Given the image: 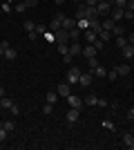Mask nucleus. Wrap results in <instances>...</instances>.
Wrapping results in <instances>:
<instances>
[{"label":"nucleus","instance_id":"obj_32","mask_svg":"<svg viewBox=\"0 0 134 150\" xmlns=\"http://www.w3.org/2000/svg\"><path fill=\"white\" fill-rule=\"evenodd\" d=\"M11 105H13V101H9L7 96H2V99H0V108H7V110H9Z\"/></svg>","mask_w":134,"mask_h":150},{"label":"nucleus","instance_id":"obj_49","mask_svg":"<svg viewBox=\"0 0 134 150\" xmlns=\"http://www.w3.org/2000/svg\"><path fill=\"white\" fill-rule=\"evenodd\" d=\"M128 43H130V45H134V34H130V38H128Z\"/></svg>","mask_w":134,"mask_h":150},{"label":"nucleus","instance_id":"obj_4","mask_svg":"<svg viewBox=\"0 0 134 150\" xmlns=\"http://www.w3.org/2000/svg\"><path fill=\"white\" fill-rule=\"evenodd\" d=\"M78 117H81V108H69V110H67V114H65L67 123H76Z\"/></svg>","mask_w":134,"mask_h":150},{"label":"nucleus","instance_id":"obj_18","mask_svg":"<svg viewBox=\"0 0 134 150\" xmlns=\"http://www.w3.org/2000/svg\"><path fill=\"white\" fill-rule=\"evenodd\" d=\"M101 25H103V29H109V31H112V27H114L116 23H114L112 18H109V16H105V18L101 20Z\"/></svg>","mask_w":134,"mask_h":150},{"label":"nucleus","instance_id":"obj_26","mask_svg":"<svg viewBox=\"0 0 134 150\" xmlns=\"http://www.w3.org/2000/svg\"><path fill=\"white\" fill-rule=\"evenodd\" d=\"M22 27H25L27 34H32V31L36 29V23H32V20H25V23H22Z\"/></svg>","mask_w":134,"mask_h":150},{"label":"nucleus","instance_id":"obj_33","mask_svg":"<svg viewBox=\"0 0 134 150\" xmlns=\"http://www.w3.org/2000/svg\"><path fill=\"white\" fill-rule=\"evenodd\" d=\"M13 9H16L18 13H25V11H27V5H25V2H16V5H13Z\"/></svg>","mask_w":134,"mask_h":150},{"label":"nucleus","instance_id":"obj_43","mask_svg":"<svg viewBox=\"0 0 134 150\" xmlns=\"http://www.w3.org/2000/svg\"><path fill=\"white\" fill-rule=\"evenodd\" d=\"M38 2H40V0H25V5H27V7H36Z\"/></svg>","mask_w":134,"mask_h":150},{"label":"nucleus","instance_id":"obj_36","mask_svg":"<svg viewBox=\"0 0 134 150\" xmlns=\"http://www.w3.org/2000/svg\"><path fill=\"white\" fill-rule=\"evenodd\" d=\"M107 79H109V81H116V79H119V72H116V67L112 69V72H107Z\"/></svg>","mask_w":134,"mask_h":150},{"label":"nucleus","instance_id":"obj_41","mask_svg":"<svg viewBox=\"0 0 134 150\" xmlns=\"http://www.w3.org/2000/svg\"><path fill=\"white\" fill-rule=\"evenodd\" d=\"M72 58H74V56H72L69 52H67V54H63V61H65V63H67V65H69V63H72Z\"/></svg>","mask_w":134,"mask_h":150},{"label":"nucleus","instance_id":"obj_25","mask_svg":"<svg viewBox=\"0 0 134 150\" xmlns=\"http://www.w3.org/2000/svg\"><path fill=\"white\" fill-rule=\"evenodd\" d=\"M112 36H125V31H123V27L119 25V23L112 27Z\"/></svg>","mask_w":134,"mask_h":150},{"label":"nucleus","instance_id":"obj_30","mask_svg":"<svg viewBox=\"0 0 134 150\" xmlns=\"http://www.w3.org/2000/svg\"><path fill=\"white\" fill-rule=\"evenodd\" d=\"M11 5H13V0H7V2H2V5H0V9H2L5 13H9V11H11Z\"/></svg>","mask_w":134,"mask_h":150},{"label":"nucleus","instance_id":"obj_52","mask_svg":"<svg viewBox=\"0 0 134 150\" xmlns=\"http://www.w3.org/2000/svg\"><path fill=\"white\" fill-rule=\"evenodd\" d=\"M2 96H5V90H2V85H0V99H2Z\"/></svg>","mask_w":134,"mask_h":150},{"label":"nucleus","instance_id":"obj_5","mask_svg":"<svg viewBox=\"0 0 134 150\" xmlns=\"http://www.w3.org/2000/svg\"><path fill=\"white\" fill-rule=\"evenodd\" d=\"M109 18L114 20V23H121V18H125V9H121V7H112Z\"/></svg>","mask_w":134,"mask_h":150},{"label":"nucleus","instance_id":"obj_20","mask_svg":"<svg viewBox=\"0 0 134 150\" xmlns=\"http://www.w3.org/2000/svg\"><path fill=\"white\" fill-rule=\"evenodd\" d=\"M92 74H94V76H101V79H105V76H107V69L103 67V65H98L96 69H92Z\"/></svg>","mask_w":134,"mask_h":150},{"label":"nucleus","instance_id":"obj_24","mask_svg":"<svg viewBox=\"0 0 134 150\" xmlns=\"http://www.w3.org/2000/svg\"><path fill=\"white\" fill-rule=\"evenodd\" d=\"M98 65H101V63H98V58H96V56L87 58V67H89V72H92V69H96Z\"/></svg>","mask_w":134,"mask_h":150},{"label":"nucleus","instance_id":"obj_27","mask_svg":"<svg viewBox=\"0 0 134 150\" xmlns=\"http://www.w3.org/2000/svg\"><path fill=\"white\" fill-rule=\"evenodd\" d=\"M0 125H2V128H5V130L9 132V134H11V132L16 130V123H13V121H5V123H0Z\"/></svg>","mask_w":134,"mask_h":150},{"label":"nucleus","instance_id":"obj_14","mask_svg":"<svg viewBox=\"0 0 134 150\" xmlns=\"http://www.w3.org/2000/svg\"><path fill=\"white\" fill-rule=\"evenodd\" d=\"M74 27H76V18H67V16H65L63 18V29H74Z\"/></svg>","mask_w":134,"mask_h":150},{"label":"nucleus","instance_id":"obj_19","mask_svg":"<svg viewBox=\"0 0 134 150\" xmlns=\"http://www.w3.org/2000/svg\"><path fill=\"white\" fill-rule=\"evenodd\" d=\"M45 99H47V103H51V105H54V103H56V101H58V92H56V90H49Z\"/></svg>","mask_w":134,"mask_h":150},{"label":"nucleus","instance_id":"obj_15","mask_svg":"<svg viewBox=\"0 0 134 150\" xmlns=\"http://www.w3.org/2000/svg\"><path fill=\"white\" fill-rule=\"evenodd\" d=\"M123 144L134 150V134H132V132H125V134H123Z\"/></svg>","mask_w":134,"mask_h":150},{"label":"nucleus","instance_id":"obj_8","mask_svg":"<svg viewBox=\"0 0 134 150\" xmlns=\"http://www.w3.org/2000/svg\"><path fill=\"white\" fill-rule=\"evenodd\" d=\"M54 34H56V43H67V38H69V31L63 29V27L58 31H54Z\"/></svg>","mask_w":134,"mask_h":150},{"label":"nucleus","instance_id":"obj_11","mask_svg":"<svg viewBox=\"0 0 134 150\" xmlns=\"http://www.w3.org/2000/svg\"><path fill=\"white\" fill-rule=\"evenodd\" d=\"M83 36H85V43H89V45H92V43L96 40V38H98V34H96L94 29H85V31H83Z\"/></svg>","mask_w":134,"mask_h":150},{"label":"nucleus","instance_id":"obj_17","mask_svg":"<svg viewBox=\"0 0 134 150\" xmlns=\"http://www.w3.org/2000/svg\"><path fill=\"white\" fill-rule=\"evenodd\" d=\"M76 29H81V31L89 29V20H87V18H78V20H76Z\"/></svg>","mask_w":134,"mask_h":150},{"label":"nucleus","instance_id":"obj_51","mask_svg":"<svg viewBox=\"0 0 134 150\" xmlns=\"http://www.w3.org/2000/svg\"><path fill=\"white\" fill-rule=\"evenodd\" d=\"M0 56H5V47L2 45H0Z\"/></svg>","mask_w":134,"mask_h":150},{"label":"nucleus","instance_id":"obj_55","mask_svg":"<svg viewBox=\"0 0 134 150\" xmlns=\"http://www.w3.org/2000/svg\"><path fill=\"white\" fill-rule=\"evenodd\" d=\"M0 5H2V2H0Z\"/></svg>","mask_w":134,"mask_h":150},{"label":"nucleus","instance_id":"obj_29","mask_svg":"<svg viewBox=\"0 0 134 150\" xmlns=\"http://www.w3.org/2000/svg\"><path fill=\"white\" fill-rule=\"evenodd\" d=\"M125 45H128V38H125V36H116V47H119V50L125 47Z\"/></svg>","mask_w":134,"mask_h":150},{"label":"nucleus","instance_id":"obj_22","mask_svg":"<svg viewBox=\"0 0 134 150\" xmlns=\"http://www.w3.org/2000/svg\"><path fill=\"white\" fill-rule=\"evenodd\" d=\"M96 103H98V96H96V94H87V99H85V105H96Z\"/></svg>","mask_w":134,"mask_h":150},{"label":"nucleus","instance_id":"obj_37","mask_svg":"<svg viewBox=\"0 0 134 150\" xmlns=\"http://www.w3.org/2000/svg\"><path fill=\"white\" fill-rule=\"evenodd\" d=\"M103 128H105V130H114L116 125L112 123V121H107V119H105V121H103Z\"/></svg>","mask_w":134,"mask_h":150},{"label":"nucleus","instance_id":"obj_38","mask_svg":"<svg viewBox=\"0 0 134 150\" xmlns=\"http://www.w3.org/2000/svg\"><path fill=\"white\" fill-rule=\"evenodd\" d=\"M92 45H94L96 50H103V45H105V40H101V38H96V40H94Z\"/></svg>","mask_w":134,"mask_h":150},{"label":"nucleus","instance_id":"obj_54","mask_svg":"<svg viewBox=\"0 0 134 150\" xmlns=\"http://www.w3.org/2000/svg\"><path fill=\"white\" fill-rule=\"evenodd\" d=\"M98 2H105V0H98Z\"/></svg>","mask_w":134,"mask_h":150},{"label":"nucleus","instance_id":"obj_50","mask_svg":"<svg viewBox=\"0 0 134 150\" xmlns=\"http://www.w3.org/2000/svg\"><path fill=\"white\" fill-rule=\"evenodd\" d=\"M54 2H56V5L60 7V5H65V2H67V0H54Z\"/></svg>","mask_w":134,"mask_h":150},{"label":"nucleus","instance_id":"obj_3","mask_svg":"<svg viewBox=\"0 0 134 150\" xmlns=\"http://www.w3.org/2000/svg\"><path fill=\"white\" fill-rule=\"evenodd\" d=\"M96 11H98V16H103V18H105V16H109V11H112V2H109V0L98 2V5H96Z\"/></svg>","mask_w":134,"mask_h":150},{"label":"nucleus","instance_id":"obj_21","mask_svg":"<svg viewBox=\"0 0 134 150\" xmlns=\"http://www.w3.org/2000/svg\"><path fill=\"white\" fill-rule=\"evenodd\" d=\"M81 36H83V31H81V29H76V27H74V29H69V40H72V43H74V40H78Z\"/></svg>","mask_w":134,"mask_h":150},{"label":"nucleus","instance_id":"obj_28","mask_svg":"<svg viewBox=\"0 0 134 150\" xmlns=\"http://www.w3.org/2000/svg\"><path fill=\"white\" fill-rule=\"evenodd\" d=\"M43 36L47 38L49 43H56V34H54V31H51V29H47V31H45V34H43Z\"/></svg>","mask_w":134,"mask_h":150},{"label":"nucleus","instance_id":"obj_45","mask_svg":"<svg viewBox=\"0 0 134 150\" xmlns=\"http://www.w3.org/2000/svg\"><path fill=\"white\" fill-rule=\"evenodd\" d=\"M85 5H87V7H96V5H98V0H85Z\"/></svg>","mask_w":134,"mask_h":150},{"label":"nucleus","instance_id":"obj_23","mask_svg":"<svg viewBox=\"0 0 134 150\" xmlns=\"http://www.w3.org/2000/svg\"><path fill=\"white\" fill-rule=\"evenodd\" d=\"M116 72H119V76H128L132 69H130V65H119V67H116Z\"/></svg>","mask_w":134,"mask_h":150},{"label":"nucleus","instance_id":"obj_39","mask_svg":"<svg viewBox=\"0 0 134 150\" xmlns=\"http://www.w3.org/2000/svg\"><path fill=\"white\" fill-rule=\"evenodd\" d=\"M43 112H45V114H51V112H54V105H51V103H45Z\"/></svg>","mask_w":134,"mask_h":150},{"label":"nucleus","instance_id":"obj_16","mask_svg":"<svg viewBox=\"0 0 134 150\" xmlns=\"http://www.w3.org/2000/svg\"><path fill=\"white\" fill-rule=\"evenodd\" d=\"M121 54H123V56H125V58H132L134 56V45H125V47H121Z\"/></svg>","mask_w":134,"mask_h":150},{"label":"nucleus","instance_id":"obj_53","mask_svg":"<svg viewBox=\"0 0 134 150\" xmlns=\"http://www.w3.org/2000/svg\"><path fill=\"white\" fill-rule=\"evenodd\" d=\"M72 2H76V5H78V2H83V0H72Z\"/></svg>","mask_w":134,"mask_h":150},{"label":"nucleus","instance_id":"obj_6","mask_svg":"<svg viewBox=\"0 0 134 150\" xmlns=\"http://www.w3.org/2000/svg\"><path fill=\"white\" fill-rule=\"evenodd\" d=\"M92 81H94V74L92 72H81V79H78V85H83V88H89L92 85Z\"/></svg>","mask_w":134,"mask_h":150},{"label":"nucleus","instance_id":"obj_13","mask_svg":"<svg viewBox=\"0 0 134 150\" xmlns=\"http://www.w3.org/2000/svg\"><path fill=\"white\" fill-rule=\"evenodd\" d=\"M69 54H72V56H76V54H83V47H81V43H78V40H74V43L69 45Z\"/></svg>","mask_w":134,"mask_h":150},{"label":"nucleus","instance_id":"obj_7","mask_svg":"<svg viewBox=\"0 0 134 150\" xmlns=\"http://www.w3.org/2000/svg\"><path fill=\"white\" fill-rule=\"evenodd\" d=\"M56 92H58V96H69V83H58L56 85Z\"/></svg>","mask_w":134,"mask_h":150},{"label":"nucleus","instance_id":"obj_40","mask_svg":"<svg viewBox=\"0 0 134 150\" xmlns=\"http://www.w3.org/2000/svg\"><path fill=\"white\" fill-rule=\"evenodd\" d=\"M125 117H128V121H134V108H130L128 112H125Z\"/></svg>","mask_w":134,"mask_h":150},{"label":"nucleus","instance_id":"obj_2","mask_svg":"<svg viewBox=\"0 0 134 150\" xmlns=\"http://www.w3.org/2000/svg\"><path fill=\"white\" fill-rule=\"evenodd\" d=\"M78 79H81V69L78 67H69L67 69V83H69V85H76Z\"/></svg>","mask_w":134,"mask_h":150},{"label":"nucleus","instance_id":"obj_34","mask_svg":"<svg viewBox=\"0 0 134 150\" xmlns=\"http://www.w3.org/2000/svg\"><path fill=\"white\" fill-rule=\"evenodd\" d=\"M5 58L13 61V58H16V50H11V47H7V50H5Z\"/></svg>","mask_w":134,"mask_h":150},{"label":"nucleus","instance_id":"obj_47","mask_svg":"<svg viewBox=\"0 0 134 150\" xmlns=\"http://www.w3.org/2000/svg\"><path fill=\"white\" fill-rule=\"evenodd\" d=\"M96 105H101V108H107V101H105V99H98V103H96Z\"/></svg>","mask_w":134,"mask_h":150},{"label":"nucleus","instance_id":"obj_42","mask_svg":"<svg viewBox=\"0 0 134 150\" xmlns=\"http://www.w3.org/2000/svg\"><path fill=\"white\" fill-rule=\"evenodd\" d=\"M36 31H38V34H40V36H43V34H45V31H47V27H45V25H36Z\"/></svg>","mask_w":134,"mask_h":150},{"label":"nucleus","instance_id":"obj_12","mask_svg":"<svg viewBox=\"0 0 134 150\" xmlns=\"http://www.w3.org/2000/svg\"><path fill=\"white\" fill-rule=\"evenodd\" d=\"M96 52H98V50H96L94 45H85V47H83V56L85 58H92V56H96Z\"/></svg>","mask_w":134,"mask_h":150},{"label":"nucleus","instance_id":"obj_10","mask_svg":"<svg viewBox=\"0 0 134 150\" xmlns=\"http://www.w3.org/2000/svg\"><path fill=\"white\" fill-rule=\"evenodd\" d=\"M85 18L94 20V18H101V16H98V11H96V7H87L85 5Z\"/></svg>","mask_w":134,"mask_h":150},{"label":"nucleus","instance_id":"obj_46","mask_svg":"<svg viewBox=\"0 0 134 150\" xmlns=\"http://www.w3.org/2000/svg\"><path fill=\"white\" fill-rule=\"evenodd\" d=\"M125 18H130V20H134V11H130V9H125Z\"/></svg>","mask_w":134,"mask_h":150},{"label":"nucleus","instance_id":"obj_48","mask_svg":"<svg viewBox=\"0 0 134 150\" xmlns=\"http://www.w3.org/2000/svg\"><path fill=\"white\" fill-rule=\"evenodd\" d=\"M125 9H130V11H134V0H128V7Z\"/></svg>","mask_w":134,"mask_h":150},{"label":"nucleus","instance_id":"obj_44","mask_svg":"<svg viewBox=\"0 0 134 150\" xmlns=\"http://www.w3.org/2000/svg\"><path fill=\"white\" fill-rule=\"evenodd\" d=\"M9 112H11L13 117H18V112H20V110H18V105H11V108H9Z\"/></svg>","mask_w":134,"mask_h":150},{"label":"nucleus","instance_id":"obj_1","mask_svg":"<svg viewBox=\"0 0 134 150\" xmlns=\"http://www.w3.org/2000/svg\"><path fill=\"white\" fill-rule=\"evenodd\" d=\"M63 18H65V13H63V11H58L56 16L49 20V29H51V31H58L60 27H63Z\"/></svg>","mask_w":134,"mask_h":150},{"label":"nucleus","instance_id":"obj_31","mask_svg":"<svg viewBox=\"0 0 134 150\" xmlns=\"http://www.w3.org/2000/svg\"><path fill=\"white\" fill-rule=\"evenodd\" d=\"M109 2H112V7H121V9L128 7V0H109Z\"/></svg>","mask_w":134,"mask_h":150},{"label":"nucleus","instance_id":"obj_9","mask_svg":"<svg viewBox=\"0 0 134 150\" xmlns=\"http://www.w3.org/2000/svg\"><path fill=\"white\" fill-rule=\"evenodd\" d=\"M67 103H69V108H81L83 105V99L76 96V94H69V96H67Z\"/></svg>","mask_w":134,"mask_h":150},{"label":"nucleus","instance_id":"obj_35","mask_svg":"<svg viewBox=\"0 0 134 150\" xmlns=\"http://www.w3.org/2000/svg\"><path fill=\"white\" fill-rule=\"evenodd\" d=\"M9 137V132L5 130V128H2V125H0V144H5V139Z\"/></svg>","mask_w":134,"mask_h":150}]
</instances>
